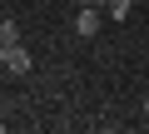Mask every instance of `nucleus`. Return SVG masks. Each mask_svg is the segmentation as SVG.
<instances>
[{
	"label": "nucleus",
	"instance_id": "obj_5",
	"mask_svg": "<svg viewBox=\"0 0 149 134\" xmlns=\"http://www.w3.org/2000/svg\"><path fill=\"white\" fill-rule=\"evenodd\" d=\"M90 5H100V10H104V0H90Z\"/></svg>",
	"mask_w": 149,
	"mask_h": 134
},
{
	"label": "nucleus",
	"instance_id": "obj_2",
	"mask_svg": "<svg viewBox=\"0 0 149 134\" xmlns=\"http://www.w3.org/2000/svg\"><path fill=\"white\" fill-rule=\"evenodd\" d=\"M74 35H80V40H95L100 35V5H85L80 15H74Z\"/></svg>",
	"mask_w": 149,
	"mask_h": 134
},
{
	"label": "nucleus",
	"instance_id": "obj_1",
	"mask_svg": "<svg viewBox=\"0 0 149 134\" xmlns=\"http://www.w3.org/2000/svg\"><path fill=\"white\" fill-rule=\"evenodd\" d=\"M0 65H5L10 75H30V50L20 40H0Z\"/></svg>",
	"mask_w": 149,
	"mask_h": 134
},
{
	"label": "nucleus",
	"instance_id": "obj_3",
	"mask_svg": "<svg viewBox=\"0 0 149 134\" xmlns=\"http://www.w3.org/2000/svg\"><path fill=\"white\" fill-rule=\"evenodd\" d=\"M104 10H109V20H129V0H104Z\"/></svg>",
	"mask_w": 149,
	"mask_h": 134
},
{
	"label": "nucleus",
	"instance_id": "obj_6",
	"mask_svg": "<svg viewBox=\"0 0 149 134\" xmlns=\"http://www.w3.org/2000/svg\"><path fill=\"white\" fill-rule=\"evenodd\" d=\"M139 109H144V114H149V99H144V104H139Z\"/></svg>",
	"mask_w": 149,
	"mask_h": 134
},
{
	"label": "nucleus",
	"instance_id": "obj_4",
	"mask_svg": "<svg viewBox=\"0 0 149 134\" xmlns=\"http://www.w3.org/2000/svg\"><path fill=\"white\" fill-rule=\"evenodd\" d=\"M0 40H20V30H15V20H0Z\"/></svg>",
	"mask_w": 149,
	"mask_h": 134
}]
</instances>
